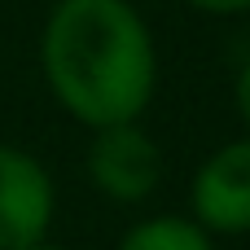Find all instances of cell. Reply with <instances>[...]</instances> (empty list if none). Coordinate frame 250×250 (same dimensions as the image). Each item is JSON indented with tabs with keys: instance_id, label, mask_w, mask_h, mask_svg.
Here are the masks:
<instances>
[{
	"instance_id": "6da1fadb",
	"label": "cell",
	"mask_w": 250,
	"mask_h": 250,
	"mask_svg": "<svg viewBox=\"0 0 250 250\" xmlns=\"http://www.w3.org/2000/svg\"><path fill=\"white\" fill-rule=\"evenodd\" d=\"M40 70L75 123L105 132L149 110L158 48L132 0H57L40 31Z\"/></svg>"
},
{
	"instance_id": "7a4b0ae2",
	"label": "cell",
	"mask_w": 250,
	"mask_h": 250,
	"mask_svg": "<svg viewBox=\"0 0 250 250\" xmlns=\"http://www.w3.org/2000/svg\"><path fill=\"white\" fill-rule=\"evenodd\" d=\"M189 220L207 237L250 233V136L211 149L189 185Z\"/></svg>"
},
{
	"instance_id": "3957f363",
	"label": "cell",
	"mask_w": 250,
	"mask_h": 250,
	"mask_svg": "<svg viewBox=\"0 0 250 250\" xmlns=\"http://www.w3.org/2000/svg\"><path fill=\"white\" fill-rule=\"evenodd\" d=\"M88 180L101 198H110L119 207H136V202L154 198V189L163 185V149L141 123L92 132Z\"/></svg>"
},
{
	"instance_id": "277c9868",
	"label": "cell",
	"mask_w": 250,
	"mask_h": 250,
	"mask_svg": "<svg viewBox=\"0 0 250 250\" xmlns=\"http://www.w3.org/2000/svg\"><path fill=\"white\" fill-rule=\"evenodd\" d=\"M57 215V189L48 167L0 141V250H26L35 242H48Z\"/></svg>"
},
{
	"instance_id": "5b68a950",
	"label": "cell",
	"mask_w": 250,
	"mask_h": 250,
	"mask_svg": "<svg viewBox=\"0 0 250 250\" xmlns=\"http://www.w3.org/2000/svg\"><path fill=\"white\" fill-rule=\"evenodd\" d=\"M114 250H215V237H207L189 215H149L132 224Z\"/></svg>"
},
{
	"instance_id": "8992f818",
	"label": "cell",
	"mask_w": 250,
	"mask_h": 250,
	"mask_svg": "<svg viewBox=\"0 0 250 250\" xmlns=\"http://www.w3.org/2000/svg\"><path fill=\"white\" fill-rule=\"evenodd\" d=\"M189 9L198 13H215V18H237V13H250V0H185Z\"/></svg>"
},
{
	"instance_id": "52a82bcc",
	"label": "cell",
	"mask_w": 250,
	"mask_h": 250,
	"mask_svg": "<svg viewBox=\"0 0 250 250\" xmlns=\"http://www.w3.org/2000/svg\"><path fill=\"white\" fill-rule=\"evenodd\" d=\"M233 101H237V119L246 123V136H250V57L237 70V79H233Z\"/></svg>"
},
{
	"instance_id": "ba28073f",
	"label": "cell",
	"mask_w": 250,
	"mask_h": 250,
	"mask_svg": "<svg viewBox=\"0 0 250 250\" xmlns=\"http://www.w3.org/2000/svg\"><path fill=\"white\" fill-rule=\"evenodd\" d=\"M26 250H66V246H57V242H35V246H26Z\"/></svg>"
}]
</instances>
